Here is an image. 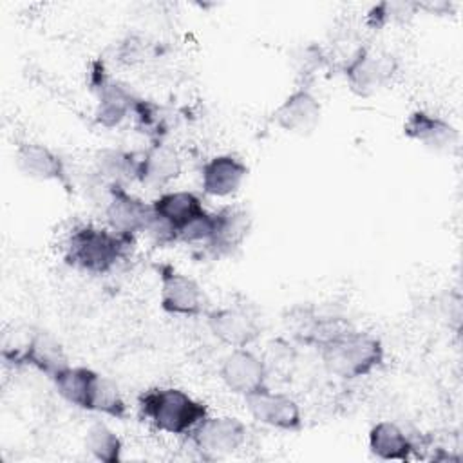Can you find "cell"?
<instances>
[{
    "mask_svg": "<svg viewBox=\"0 0 463 463\" xmlns=\"http://www.w3.org/2000/svg\"><path fill=\"white\" fill-rule=\"evenodd\" d=\"M251 230V215L239 206H224L213 212V233L208 248L217 253H230L237 250Z\"/></svg>",
    "mask_w": 463,
    "mask_h": 463,
    "instance_id": "cell-17",
    "label": "cell"
},
{
    "mask_svg": "<svg viewBox=\"0 0 463 463\" xmlns=\"http://www.w3.org/2000/svg\"><path fill=\"white\" fill-rule=\"evenodd\" d=\"M103 210L109 228L127 239L145 233V228L152 217V204L130 194L125 186L110 188V195Z\"/></svg>",
    "mask_w": 463,
    "mask_h": 463,
    "instance_id": "cell-12",
    "label": "cell"
},
{
    "mask_svg": "<svg viewBox=\"0 0 463 463\" xmlns=\"http://www.w3.org/2000/svg\"><path fill=\"white\" fill-rule=\"evenodd\" d=\"M224 387L242 398L268 387V367L260 356L248 347L232 349L219 367Z\"/></svg>",
    "mask_w": 463,
    "mask_h": 463,
    "instance_id": "cell-7",
    "label": "cell"
},
{
    "mask_svg": "<svg viewBox=\"0 0 463 463\" xmlns=\"http://www.w3.org/2000/svg\"><path fill=\"white\" fill-rule=\"evenodd\" d=\"M14 165L20 174L34 181H54L67 186V166L63 159L45 145L22 143L14 152Z\"/></svg>",
    "mask_w": 463,
    "mask_h": 463,
    "instance_id": "cell-15",
    "label": "cell"
},
{
    "mask_svg": "<svg viewBox=\"0 0 463 463\" xmlns=\"http://www.w3.org/2000/svg\"><path fill=\"white\" fill-rule=\"evenodd\" d=\"M210 333L224 345L241 349L251 345L260 335V324L251 311L239 306L210 309L206 315Z\"/></svg>",
    "mask_w": 463,
    "mask_h": 463,
    "instance_id": "cell-10",
    "label": "cell"
},
{
    "mask_svg": "<svg viewBox=\"0 0 463 463\" xmlns=\"http://www.w3.org/2000/svg\"><path fill=\"white\" fill-rule=\"evenodd\" d=\"M416 9H420V4L380 2L373 5V9L367 13V25L373 29H382L391 22H398L407 18L409 14H414Z\"/></svg>",
    "mask_w": 463,
    "mask_h": 463,
    "instance_id": "cell-26",
    "label": "cell"
},
{
    "mask_svg": "<svg viewBox=\"0 0 463 463\" xmlns=\"http://www.w3.org/2000/svg\"><path fill=\"white\" fill-rule=\"evenodd\" d=\"M90 412H99L116 420H123L127 416V403L121 396L119 387L103 374L98 376V382L92 392Z\"/></svg>",
    "mask_w": 463,
    "mask_h": 463,
    "instance_id": "cell-24",
    "label": "cell"
},
{
    "mask_svg": "<svg viewBox=\"0 0 463 463\" xmlns=\"http://www.w3.org/2000/svg\"><path fill=\"white\" fill-rule=\"evenodd\" d=\"M33 331H34V327H27V326H18V327L11 326L9 329L4 331L0 353H2V358L5 360V364L14 365V367L24 365Z\"/></svg>",
    "mask_w": 463,
    "mask_h": 463,
    "instance_id": "cell-25",
    "label": "cell"
},
{
    "mask_svg": "<svg viewBox=\"0 0 463 463\" xmlns=\"http://www.w3.org/2000/svg\"><path fill=\"white\" fill-rule=\"evenodd\" d=\"M403 136L436 154H454L459 148V130L429 110L411 112L403 123Z\"/></svg>",
    "mask_w": 463,
    "mask_h": 463,
    "instance_id": "cell-9",
    "label": "cell"
},
{
    "mask_svg": "<svg viewBox=\"0 0 463 463\" xmlns=\"http://www.w3.org/2000/svg\"><path fill=\"white\" fill-rule=\"evenodd\" d=\"M159 304L165 313L177 317L206 315L208 297L201 284L172 264L157 266Z\"/></svg>",
    "mask_w": 463,
    "mask_h": 463,
    "instance_id": "cell-5",
    "label": "cell"
},
{
    "mask_svg": "<svg viewBox=\"0 0 463 463\" xmlns=\"http://www.w3.org/2000/svg\"><path fill=\"white\" fill-rule=\"evenodd\" d=\"M398 63L391 52L360 47L344 65V78L349 90L360 98H369L385 89L394 74Z\"/></svg>",
    "mask_w": 463,
    "mask_h": 463,
    "instance_id": "cell-4",
    "label": "cell"
},
{
    "mask_svg": "<svg viewBox=\"0 0 463 463\" xmlns=\"http://www.w3.org/2000/svg\"><path fill=\"white\" fill-rule=\"evenodd\" d=\"M318 349L324 367L342 380L369 376L380 369L385 360V347L382 340L371 333L356 331L353 327L335 335Z\"/></svg>",
    "mask_w": 463,
    "mask_h": 463,
    "instance_id": "cell-1",
    "label": "cell"
},
{
    "mask_svg": "<svg viewBox=\"0 0 463 463\" xmlns=\"http://www.w3.org/2000/svg\"><path fill=\"white\" fill-rule=\"evenodd\" d=\"M322 119V105L318 98L306 87L288 94L273 112L275 125L295 136H309L317 130Z\"/></svg>",
    "mask_w": 463,
    "mask_h": 463,
    "instance_id": "cell-13",
    "label": "cell"
},
{
    "mask_svg": "<svg viewBox=\"0 0 463 463\" xmlns=\"http://www.w3.org/2000/svg\"><path fill=\"white\" fill-rule=\"evenodd\" d=\"M24 365L34 367L36 371H40L42 374H45L47 378L52 380L63 369H67L71 364H69V356H67L63 345L51 333L34 329L29 347H27V353H25Z\"/></svg>",
    "mask_w": 463,
    "mask_h": 463,
    "instance_id": "cell-20",
    "label": "cell"
},
{
    "mask_svg": "<svg viewBox=\"0 0 463 463\" xmlns=\"http://www.w3.org/2000/svg\"><path fill=\"white\" fill-rule=\"evenodd\" d=\"M139 412L156 430L188 436L208 416L206 403L177 387H156L139 396Z\"/></svg>",
    "mask_w": 463,
    "mask_h": 463,
    "instance_id": "cell-3",
    "label": "cell"
},
{
    "mask_svg": "<svg viewBox=\"0 0 463 463\" xmlns=\"http://www.w3.org/2000/svg\"><path fill=\"white\" fill-rule=\"evenodd\" d=\"M85 449L98 461L118 463L123 454V441L109 425L96 421L85 432Z\"/></svg>",
    "mask_w": 463,
    "mask_h": 463,
    "instance_id": "cell-23",
    "label": "cell"
},
{
    "mask_svg": "<svg viewBox=\"0 0 463 463\" xmlns=\"http://www.w3.org/2000/svg\"><path fill=\"white\" fill-rule=\"evenodd\" d=\"M139 156L121 148H101L94 154V172L112 186L137 181Z\"/></svg>",
    "mask_w": 463,
    "mask_h": 463,
    "instance_id": "cell-22",
    "label": "cell"
},
{
    "mask_svg": "<svg viewBox=\"0 0 463 463\" xmlns=\"http://www.w3.org/2000/svg\"><path fill=\"white\" fill-rule=\"evenodd\" d=\"M132 239H127L110 228L83 224L71 232L63 244V259L74 269L105 275L125 257Z\"/></svg>",
    "mask_w": 463,
    "mask_h": 463,
    "instance_id": "cell-2",
    "label": "cell"
},
{
    "mask_svg": "<svg viewBox=\"0 0 463 463\" xmlns=\"http://www.w3.org/2000/svg\"><path fill=\"white\" fill-rule=\"evenodd\" d=\"M179 174L181 159L177 152L166 145L156 143L139 156L137 181L146 186L161 188L177 179Z\"/></svg>",
    "mask_w": 463,
    "mask_h": 463,
    "instance_id": "cell-19",
    "label": "cell"
},
{
    "mask_svg": "<svg viewBox=\"0 0 463 463\" xmlns=\"http://www.w3.org/2000/svg\"><path fill=\"white\" fill-rule=\"evenodd\" d=\"M90 83L98 98L94 118L101 127L105 128L118 127L130 114H136L141 99H137L127 85L109 78L103 72V69H98L92 72Z\"/></svg>",
    "mask_w": 463,
    "mask_h": 463,
    "instance_id": "cell-8",
    "label": "cell"
},
{
    "mask_svg": "<svg viewBox=\"0 0 463 463\" xmlns=\"http://www.w3.org/2000/svg\"><path fill=\"white\" fill-rule=\"evenodd\" d=\"M367 445L369 452L383 461H409L418 449L414 439L398 423L389 420L378 421L369 429Z\"/></svg>",
    "mask_w": 463,
    "mask_h": 463,
    "instance_id": "cell-16",
    "label": "cell"
},
{
    "mask_svg": "<svg viewBox=\"0 0 463 463\" xmlns=\"http://www.w3.org/2000/svg\"><path fill=\"white\" fill-rule=\"evenodd\" d=\"M150 204H152L154 213L159 219H163L175 232V241H177V233L186 224H190L192 221H195L197 217L206 213L199 195H195L194 192H188V190L165 192L157 199H154Z\"/></svg>",
    "mask_w": 463,
    "mask_h": 463,
    "instance_id": "cell-18",
    "label": "cell"
},
{
    "mask_svg": "<svg viewBox=\"0 0 463 463\" xmlns=\"http://www.w3.org/2000/svg\"><path fill=\"white\" fill-rule=\"evenodd\" d=\"M246 425L235 416H206L188 434L195 450L206 459L235 454L246 443Z\"/></svg>",
    "mask_w": 463,
    "mask_h": 463,
    "instance_id": "cell-6",
    "label": "cell"
},
{
    "mask_svg": "<svg viewBox=\"0 0 463 463\" xmlns=\"http://www.w3.org/2000/svg\"><path fill=\"white\" fill-rule=\"evenodd\" d=\"M246 163L233 154H219L201 168V188L210 197H230L248 177Z\"/></svg>",
    "mask_w": 463,
    "mask_h": 463,
    "instance_id": "cell-14",
    "label": "cell"
},
{
    "mask_svg": "<svg viewBox=\"0 0 463 463\" xmlns=\"http://www.w3.org/2000/svg\"><path fill=\"white\" fill-rule=\"evenodd\" d=\"M248 412L259 423L277 429L293 432L302 427V412L300 405L284 392H275L269 387L250 394L244 398Z\"/></svg>",
    "mask_w": 463,
    "mask_h": 463,
    "instance_id": "cell-11",
    "label": "cell"
},
{
    "mask_svg": "<svg viewBox=\"0 0 463 463\" xmlns=\"http://www.w3.org/2000/svg\"><path fill=\"white\" fill-rule=\"evenodd\" d=\"M99 373L81 367V365H69L63 369L58 376L52 378L56 392L71 405L81 409V411H90V402H92V392L96 387Z\"/></svg>",
    "mask_w": 463,
    "mask_h": 463,
    "instance_id": "cell-21",
    "label": "cell"
}]
</instances>
